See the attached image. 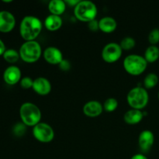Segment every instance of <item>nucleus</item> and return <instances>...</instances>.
Instances as JSON below:
<instances>
[{
    "instance_id": "f257e3e1",
    "label": "nucleus",
    "mask_w": 159,
    "mask_h": 159,
    "mask_svg": "<svg viewBox=\"0 0 159 159\" xmlns=\"http://www.w3.org/2000/svg\"><path fill=\"white\" fill-rule=\"evenodd\" d=\"M43 28L42 22L38 17L26 16L23 17L20 25V33L26 41L35 40L40 35Z\"/></svg>"
},
{
    "instance_id": "f03ea898",
    "label": "nucleus",
    "mask_w": 159,
    "mask_h": 159,
    "mask_svg": "<svg viewBox=\"0 0 159 159\" xmlns=\"http://www.w3.org/2000/svg\"><path fill=\"white\" fill-rule=\"evenodd\" d=\"M20 116L23 124L27 127L36 126L40 123L41 111L40 108L32 102H24L20 109Z\"/></svg>"
},
{
    "instance_id": "7ed1b4c3",
    "label": "nucleus",
    "mask_w": 159,
    "mask_h": 159,
    "mask_svg": "<svg viewBox=\"0 0 159 159\" xmlns=\"http://www.w3.org/2000/svg\"><path fill=\"white\" fill-rule=\"evenodd\" d=\"M97 6L91 1H80L74 9V14L76 19L82 22H89L96 20L97 16Z\"/></svg>"
},
{
    "instance_id": "20e7f679",
    "label": "nucleus",
    "mask_w": 159,
    "mask_h": 159,
    "mask_svg": "<svg viewBox=\"0 0 159 159\" xmlns=\"http://www.w3.org/2000/svg\"><path fill=\"white\" fill-rule=\"evenodd\" d=\"M19 53L23 61L26 63H34L41 57V46L36 40L25 41L20 47Z\"/></svg>"
},
{
    "instance_id": "39448f33",
    "label": "nucleus",
    "mask_w": 159,
    "mask_h": 159,
    "mask_svg": "<svg viewBox=\"0 0 159 159\" xmlns=\"http://www.w3.org/2000/svg\"><path fill=\"white\" fill-rule=\"evenodd\" d=\"M148 62L144 57L139 54H130L124 58V68L128 74L138 76L144 73Z\"/></svg>"
},
{
    "instance_id": "423d86ee",
    "label": "nucleus",
    "mask_w": 159,
    "mask_h": 159,
    "mask_svg": "<svg viewBox=\"0 0 159 159\" xmlns=\"http://www.w3.org/2000/svg\"><path fill=\"white\" fill-rule=\"evenodd\" d=\"M127 101L131 109L141 110L148 103V93L145 88L134 87L129 91L127 96Z\"/></svg>"
},
{
    "instance_id": "0eeeda50",
    "label": "nucleus",
    "mask_w": 159,
    "mask_h": 159,
    "mask_svg": "<svg viewBox=\"0 0 159 159\" xmlns=\"http://www.w3.org/2000/svg\"><path fill=\"white\" fill-rule=\"evenodd\" d=\"M33 135L40 142L49 143L54 139V131L49 124L40 122L33 128Z\"/></svg>"
},
{
    "instance_id": "6e6552de",
    "label": "nucleus",
    "mask_w": 159,
    "mask_h": 159,
    "mask_svg": "<svg viewBox=\"0 0 159 159\" xmlns=\"http://www.w3.org/2000/svg\"><path fill=\"white\" fill-rule=\"evenodd\" d=\"M123 50L120 45L115 42L107 43L102 51V57L107 63H114L122 56Z\"/></svg>"
},
{
    "instance_id": "1a4fd4ad",
    "label": "nucleus",
    "mask_w": 159,
    "mask_h": 159,
    "mask_svg": "<svg viewBox=\"0 0 159 159\" xmlns=\"http://www.w3.org/2000/svg\"><path fill=\"white\" fill-rule=\"evenodd\" d=\"M16 25V19L9 11H0V32L9 33Z\"/></svg>"
},
{
    "instance_id": "9d476101",
    "label": "nucleus",
    "mask_w": 159,
    "mask_h": 159,
    "mask_svg": "<svg viewBox=\"0 0 159 159\" xmlns=\"http://www.w3.org/2000/svg\"><path fill=\"white\" fill-rule=\"evenodd\" d=\"M43 56L44 60L51 65H58L63 61V54L55 47H48L43 51Z\"/></svg>"
},
{
    "instance_id": "9b49d317",
    "label": "nucleus",
    "mask_w": 159,
    "mask_h": 159,
    "mask_svg": "<svg viewBox=\"0 0 159 159\" xmlns=\"http://www.w3.org/2000/svg\"><path fill=\"white\" fill-rule=\"evenodd\" d=\"M154 142H155V136L151 130H145L140 134L138 144L141 152L144 153L149 152L153 146Z\"/></svg>"
},
{
    "instance_id": "f8f14e48",
    "label": "nucleus",
    "mask_w": 159,
    "mask_h": 159,
    "mask_svg": "<svg viewBox=\"0 0 159 159\" xmlns=\"http://www.w3.org/2000/svg\"><path fill=\"white\" fill-rule=\"evenodd\" d=\"M3 79L8 85H16L21 80V71L17 66L11 65L5 70Z\"/></svg>"
},
{
    "instance_id": "ddd939ff",
    "label": "nucleus",
    "mask_w": 159,
    "mask_h": 159,
    "mask_svg": "<svg viewBox=\"0 0 159 159\" xmlns=\"http://www.w3.org/2000/svg\"><path fill=\"white\" fill-rule=\"evenodd\" d=\"M32 89L40 96H47L51 91V84L46 78L38 77L34 80Z\"/></svg>"
},
{
    "instance_id": "4468645a",
    "label": "nucleus",
    "mask_w": 159,
    "mask_h": 159,
    "mask_svg": "<svg viewBox=\"0 0 159 159\" xmlns=\"http://www.w3.org/2000/svg\"><path fill=\"white\" fill-rule=\"evenodd\" d=\"M103 111V106L99 102L91 100L87 102L83 107V113L89 117L99 116Z\"/></svg>"
},
{
    "instance_id": "2eb2a0df",
    "label": "nucleus",
    "mask_w": 159,
    "mask_h": 159,
    "mask_svg": "<svg viewBox=\"0 0 159 159\" xmlns=\"http://www.w3.org/2000/svg\"><path fill=\"white\" fill-rule=\"evenodd\" d=\"M144 117V114L141 110L131 109L129 110L124 113V120L126 124L130 125H135L141 122Z\"/></svg>"
},
{
    "instance_id": "dca6fc26",
    "label": "nucleus",
    "mask_w": 159,
    "mask_h": 159,
    "mask_svg": "<svg viewBox=\"0 0 159 159\" xmlns=\"http://www.w3.org/2000/svg\"><path fill=\"white\" fill-rule=\"evenodd\" d=\"M117 27L116 20L111 16L102 17L99 21V28L102 32L106 34L113 33Z\"/></svg>"
},
{
    "instance_id": "f3484780",
    "label": "nucleus",
    "mask_w": 159,
    "mask_h": 159,
    "mask_svg": "<svg viewBox=\"0 0 159 159\" xmlns=\"http://www.w3.org/2000/svg\"><path fill=\"white\" fill-rule=\"evenodd\" d=\"M62 23H63V21L61 16L50 14L44 20L43 24L47 30L49 31H56L61 27Z\"/></svg>"
},
{
    "instance_id": "a211bd4d",
    "label": "nucleus",
    "mask_w": 159,
    "mask_h": 159,
    "mask_svg": "<svg viewBox=\"0 0 159 159\" xmlns=\"http://www.w3.org/2000/svg\"><path fill=\"white\" fill-rule=\"evenodd\" d=\"M66 5L65 1L63 0H51L48 4V9L51 14L60 16L65 12Z\"/></svg>"
},
{
    "instance_id": "6ab92c4d",
    "label": "nucleus",
    "mask_w": 159,
    "mask_h": 159,
    "mask_svg": "<svg viewBox=\"0 0 159 159\" xmlns=\"http://www.w3.org/2000/svg\"><path fill=\"white\" fill-rule=\"evenodd\" d=\"M144 57L148 63H154L159 58V48L156 45H150L144 52Z\"/></svg>"
},
{
    "instance_id": "aec40b11",
    "label": "nucleus",
    "mask_w": 159,
    "mask_h": 159,
    "mask_svg": "<svg viewBox=\"0 0 159 159\" xmlns=\"http://www.w3.org/2000/svg\"><path fill=\"white\" fill-rule=\"evenodd\" d=\"M3 58L9 64H15L20 59V53L15 49H7L3 54Z\"/></svg>"
},
{
    "instance_id": "412c9836",
    "label": "nucleus",
    "mask_w": 159,
    "mask_h": 159,
    "mask_svg": "<svg viewBox=\"0 0 159 159\" xmlns=\"http://www.w3.org/2000/svg\"><path fill=\"white\" fill-rule=\"evenodd\" d=\"M158 83V76L155 73H149L144 79V85L147 89H151L156 86Z\"/></svg>"
},
{
    "instance_id": "4be33fe9",
    "label": "nucleus",
    "mask_w": 159,
    "mask_h": 159,
    "mask_svg": "<svg viewBox=\"0 0 159 159\" xmlns=\"http://www.w3.org/2000/svg\"><path fill=\"white\" fill-rule=\"evenodd\" d=\"M102 106H103V110H105L108 113H112L117 109L118 101L115 98H108L106 99Z\"/></svg>"
},
{
    "instance_id": "5701e85b",
    "label": "nucleus",
    "mask_w": 159,
    "mask_h": 159,
    "mask_svg": "<svg viewBox=\"0 0 159 159\" xmlns=\"http://www.w3.org/2000/svg\"><path fill=\"white\" fill-rule=\"evenodd\" d=\"M120 45L123 51L124 50V51H129V50H131L134 48L135 45H136V41L133 37H126L121 40Z\"/></svg>"
},
{
    "instance_id": "b1692460",
    "label": "nucleus",
    "mask_w": 159,
    "mask_h": 159,
    "mask_svg": "<svg viewBox=\"0 0 159 159\" xmlns=\"http://www.w3.org/2000/svg\"><path fill=\"white\" fill-rule=\"evenodd\" d=\"M148 42L151 45H156L159 43V29L155 28L148 34Z\"/></svg>"
},
{
    "instance_id": "393cba45",
    "label": "nucleus",
    "mask_w": 159,
    "mask_h": 159,
    "mask_svg": "<svg viewBox=\"0 0 159 159\" xmlns=\"http://www.w3.org/2000/svg\"><path fill=\"white\" fill-rule=\"evenodd\" d=\"M20 82L21 87L24 89H29L33 88V85H34V80L30 77H27V76L21 79Z\"/></svg>"
},
{
    "instance_id": "a878e982",
    "label": "nucleus",
    "mask_w": 159,
    "mask_h": 159,
    "mask_svg": "<svg viewBox=\"0 0 159 159\" xmlns=\"http://www.w3.org/2000/svg\"><path fill=\"white\" fill-rule=\"evenodd\" d=\"M26 126L24 124H23V123H18V124H16L14 126V134L18 137L22 136L26 132Z\"/></svg>"
},
{
    "instance_id": "bb28decb",
    "label": "nucleus",
    "mask_w": 159,
    "mask_h": 159,
    "mask_svg": "<svg viewBox=\"0 0 159 159\" xmlns=\"http://www.w3.org/2000/svg\"><path fill=\"white\" fill-rule=\"evenodd\" d=\"M58 66L61 70H62L64 71H67L68 70H70V68H71V64H70V62L68 60L63 59V61L59 64Z\"/></svg>"
},
{
    "instance_id": "cd10ccee",
    "label": "nucleus",
    "mask_w": 159,
    "mask_h": 159,
    "mask_svg": "<svg viewBox=\"0 0 159 159\" xmlns=\"http://www.w3.org/2000/svg\"><path fill=\"white\" fill-rule=\"evenodd\" d=\"M88 27L89 29L91 31L93 32H96L98 30H99V21H97L96 20H92V21L89 22L88 23Z\"/></svg>"
},
{
    "instance_id": "c85d7f7f",
    "label": "nucleus",
    "mask_w": 159,
    "mask_h": 159,
    "mask_svg": "<svg viewBox=\"0 0 159 159\" xmlns=\"http://www.w3.org/2000/svg\"><path fill=\"white\" fill-rule=\"evenodd\" d=\"M6 46H5V43L2 40L0 39V56L3 55L4 52L6 51Z\"/></svg>"
},
{
    "instance_id": "c756f323",
    "label": "nucleus",
    "mask_w": 159,
    "mask_h": 159,
    "mask_svg": "<svg viewBox=\"0 0 159 159\" xmlns=\"http://www.w3.org/2000/svg\"><path fill=\"white\" fill-rule=\"evenodd\" d=\"M130 159H148L145 155H142V154H136L134 156H132V158Z\"/></svg>"
},
{
    "instance_id": "7c9ffc66",
    "label": "nucleus",
    "mask_w": 159,
    "mask_h": 159,
    "mask_svg": "<svg viewBox=\"0 0 159 159\" xmlns=\"http://www.w3.org/2000/svg\"><path fill=\"white\" fill-rule=\"evenodd\" d=\"M80 1H79V0H75V1L74 0H68V1H65V2H66V4L69 5L70 6H75Z\"/></svg>"
},
{
    "instance_id": "2f4dec72",
    "label": "nucleus",
    "mask_w": 159,
    "mask_h": 159,
    "mask_svg": "<svg viewBox=\"0 0 159 159\" xmlns=\"http://www.w3.org/2000/svg\"><path fill=\"white\" fill-rule=\"evenodd\" d=\"M3 2H12V0H9V1H2Z\"/></svg>"
},
{
    "instance_id": "473e14b6",
    "label": "nucleus",
    "mask_w": 159,
    "mask_h": 159,
    "mask_svg": "<svg viewBox=\"0 0 159 159\" xmlns=\"http://www.w3.org/2000/svg\"><path fill=\"white\" fill-rule=\"evenodd\" d=\"M158 99H159V92H158Z\"/></svg>"
}]
</instances>
